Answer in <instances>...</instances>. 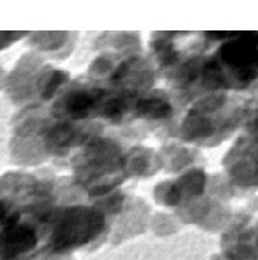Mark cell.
I'll return each instance as SVG.
<instances>
[{"instance_id":"obj_1","label":"cell","mask_w":258,"mask_h":260,"mask_svg":"<svg viewBox=\"0 0 258 260\" xmlns=\"http://www.w3.org/2000/svg\"><path fill=\"white\" fill-rule=\"evenodd\" d=\"M257 34H243L238 35V40L231 42L221 49V55L227 62L240 67L242 76H254L255 72L251 71V65L258 62Z\"/></svg>"},{"instance_id":"obj_2","label":"cell","mask_w":258,"mask_h":260,"mask_svg":"<svg viewBox=\"0 0 258 260\" xmlns=\"http://www.w3.org/2000/svg\"><path fill=\"white\" fill-rule=\"evenodd\" d=\"M10 233H6L5 235H2L0 240V245L5 246L3 252L10 250L11 255H17V252L20 250L28 249L30 246H33L35 244V234L33 231L26 229V227H20L17 230H9Z\"/></svg>"},{"instance_id":"obj_3","label":"cell","mask_w":258,"mask_h":260,"mask_svg":"<svg viewBox=\"0 0 258 260\" xmlns=\"http://www.w3.org/2000/svg\"><path fill=\"white\" fill-rule=\"evenodd\" d=\"M170 105L159 100H142L138 103V112L141 115H148L151 118H164L170 114Z\"/></svg>"},{"instance_id":"obj_4","label":"cell","mask_w":258,"mask_h":260,"mask_svg":"<svg viewBox=\"0 0 258 260\" xmlns=\"http://www.w3.org/2000/svg\"><path fill=\"white\" fill-rule=\"evenodd\" d=\"M94 95H91L90 93H85V91L76 93L70 97L68 108L75 116H85L86 111L94 103Z\"/></svg>"},{"instance_id":"obj_5","label":"cell","mask_w":258,"mask_h":260,"mask_svg":"<svg viewBox=\"0 0 258 260\" xmlns=\"http://www.w3.org/2000/svg\"><path fill=\"white\" fill-rule=\"evenodd\" d=\"M65 78H66V76H65V74H62V72H55L54 75L51 76V80H50V83L47 85V87H46L45 97H50V95L53 94L55 89L64 82Z\"/></svg>"},{"instance_id":"obj_6","label":"cell","mask_w":258,"mask_h":260,"mask_svg":"<svg viewBox=\"0 0 258 260\" xmlns=\"http://www.w3.org/2000/svg\"><path fill=\"white\" fill-rule=\"evenodd\" d=\"M5 206L2 205V204H0V219H2V217H3V215H5Z\"/></svg>"}]
</instances>
